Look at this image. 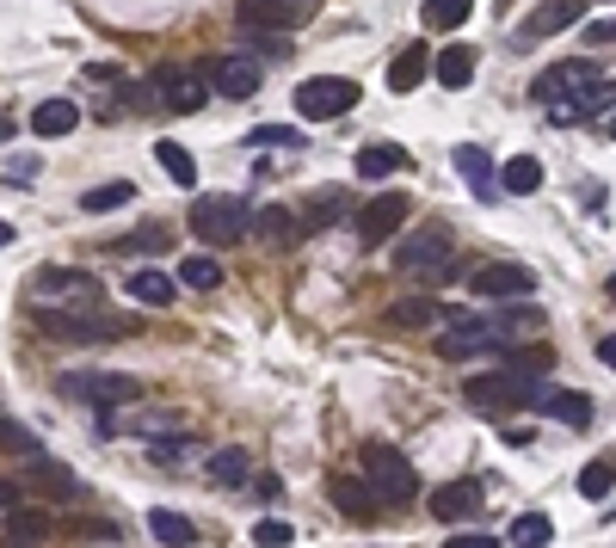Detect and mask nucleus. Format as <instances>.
<instances>
[{
  "mask_svg": "<svg viewBox=\"0 0 616 548\" xmlns=\"http://www.w3.org/2000/svg\"><path fill=\"white\" fill-rule=\"evenodd\" d=\"M482 511V481H450V487L432 493V518L438 524H462V518H475Z\"/></svg>",
  "mask_w": 616,
  "mask_h": 548,
  "instance_id": "obj_18",
  "label": "nucleus"
},
{
  "mask_svg": "<svg viewBox=\"0 0 616 548\" xmlns=\"http://www.w3.org/2000/svg\"><path fill=\"white\" fill-rule=\"evenodd\" d=\"M604 290H611V303H616V271H611V284H604Z\"/></svg>",
  "mask_w": 616,
  "mask_h": 548,
  "instance_id": "obj_52",
  "label": "nucleus"
},
{
  "mask_svg": "<svg viewBox=\"0 0 616 548\" xmlns=\"http://www.w3.org/2000/svg\"><path fill=\"white\" fill-rule=\"evenodd\" d=\"M611 136H616V124H611Z\"/></svg>",
  "mask_w": 616,
  "mask_h": 548,
  "instance_id": "obj_53",
  "label": "nucleus"
},
{
  "mask_svg": "<svg viewBox=\"0 0 616 548\" xmlns=\"http://www.w3.org/2000/svg\"><path fill=\"white\" fill-rule=\"evenodd\" d=\"M259 62H247V56H216L210 62V87L216 93H229V99H253L259 93Z\"/></svg>",
  "mask_w": 616,
  "mask_h": 548,
  "instance_id": "obj_17",
  "label": "nucleus"
},
{
  "mask_svg": "<svg viewBox=\"0 0 616 548\" xmlns=\"http://www.w3.org/2000/svg\"><path fill=\"white\" fill-rule=\"evenodd\" d=\"M25 474H31V487H43V493H80V481L62 462H50L43 450H31L25 456Z\"/></svg>",
  "mask_w": 616,
  "mask_h": 548,
  "instance_id": "obj_28",
  "label": "nucleus"
},
{
  "mask_svg": "<svg viewBox=\"0 0 616 548\" xmlns=\"http://www.w3.org/2000/svg\"><path fill=\"white\" fill-rule=\"evenodd\" d=\"M179 284H185V290H216V284H222V265H216V259H185V265H179Z\"/></svg>",
  "mask_w": 616,
  "mask_h": 548,
  "instance_id": "obj_41",
  "label": "nucleus"
},
{
  "mask_svg": "<svg viewBox=\"0 0 616 548\" xmlns=\"http://www.w3.org/2000/svg\"><path fill=\"white\" fill-rule=\"evenodd\" d=\"M253 543H266V548H284V543H296V530H290L284 518H266V524H253Z\"/></svg>",
  "mask_w": 616,
  "mask_h": 548,
  "instance_id": "obj_46",
  "label": "nucleus"
},
{
  "mask_svg": "<svg viewBox=\"0 0 616 548\" xmlns=\"http://www.w3.org/2000/svg\"><path fill=\"white\" fill-rule=\"evenodd\" d=\"M192 450H197V437H185V432H179V437H149V456H154V462H185Z\"/></svg>",
  "mask_w": 616,
  "mask_h": 548,
  "instance_id": "obj_42",
  "label": "nucleus"
},
{
  "mask_svg": "<svg viewBox=\"0 0 616 548\" xmlns=\"http://www.w3.org/2000/svg\"><path fill=\"white\" fill-rule=\"evenodd\" d=\"M0 450H13V456H31V450H38V437L25 432L20 419H7V413H0Z\"/></svg>",
  "mask_w": 616,
  "mask_h": 548,
  "instance_id": "obj_43",
  "label": "nucleus"
},
{
  "mask_svg": "<svg viewBox=\"0 0 616 548\" xmlns=\"http://www.w3.org/2000/svg\"><path fill=\"white\" fill-rule=\"evenodd\" d=\"M579 25V0H542L530 13V38H555V31H574Z\"/></svg>",
  "mask_w": 616,
  "mask_h": 548,
  "instance_id": "obj_24",
  "label": "nucleus"
},
{
  "mask_svg": "<svg viewBox=\"0 0 616 548\" xmlns=\"http://www.w3.org/2000/svg\"><path fill=\"white\" fill-rule=\"evenodd\" d=\"M0 506H7V511L20 506V487H13V481H0Z\"/></svg>",
  "mask_w": 616,
  "mask_h": 548,
  "instance_id": "obj_50",
  "label": "nucleus"
},
{
  "mask_svg": "<svg viewBox=\"0 0 616 548\" xmlns=\"http://www.w3.org/2000/svg\"><path fill=\"white\" fill-rule=\"evenodd\" d=\"M192 234L204 246H234V241H247L253 234V209L241 204V197H197Z\"/></svg>",
  "mask_w": 616,
  "mask_h": 548,
  "instance_id": "obj_7",
  "label": "nucleus"
},
{
  "mask_svg": "<svg viewBox=\"0 0 616 548\" xmlns=\"http://www.w3.org/2000/svg\"><path fill=\"white\" fill-rule=\"evenodd\" d=\"M364 481L376 487V499H383V506H407V499L420 493V474H413V462H407L401 450H388V444L364 450Z\"/></svg>",
  "mask_w": 616,
  "mask_h": 548,
  "instance_id": "obj_11",
  "label": "nucleus"
},
{
  "mask_svg": "<svg viewBox=\"0 0 616 548\" xmlns=\"http://www.w3.org/2000/svg\"><path fill=\"white\" fill-rule=\"evenodd\" d=\"M351 105H358V80H346V75H315L296 87V117H308V124H333Z\"/></svg>",
  "mask_w": 616,
  "mask_h": 548,
  "instance_id": "obj_9",
  "label": "nucleus"
},
{
  "mask_svg": "<svg viewBox=\"0 0 616 548\" xmlns=\"http://www.w3.org/2000/svg\"><path fill=\"white\" fill-rule=\"evenodd\" d=\"M598 358H604V364L616 370V333H604V340H598Z\"/></svg>",
  "mask_w": 616,
  "mask_h": 548,
  "instance_id": "obj_49",
  "label": "nucleus"
},
{
  "mask_svg": "<svg viewBox=\"0 0 616 548\" xmlns=\"http://www.w3.org/2000/svg\"><path fill=\"white\" fill-rule=\"evenodd\" d=\"M154 161L167 167V179H174V186H185V191L197 186V161H192L185 149H179V142H161V149H154Z\"/></svg>",
  "mask_w": 616,
  "mask_h": 548,
  "instance_id": "obj_35",
  "label": "nucleus"
},
{
  "mask_svg": "<svg viewBox=\"0 0 616 548\" xmlns=\"http://www.w3.org/2000/svg\"><path fill=\"white\" fill-rule=\"evenodd\" d=\"M31 130H38L43 142H56V136H75V130H80V105H75V99H43L38 112H31Z\"/></svg>",
  "mask_w": 616,
  "mask_h": 548,
  "instance_id": "obj_21",
  "label": "nucleus"
},
{
  "mask_svg": "<svg viewBox=\"0 0 616 548\" xmlns=\"http://www.w3.org/2000/svg\"><path fill=\"white\" fill-rule=\"evenodd\" d=\"M469 13H475V0H425L420 7V20L432 31H457V25H469Z\"/></svg>",
  "mask_w": 616,
  "mask_h": 548,
  "instance_id": "obj_31",
  "label": "nucleus"
},
{
  "mask_svg": "<svg viewBox=\"0 0 616 548\" xmlns=\"http://www.w3.org/2000/svg\"><path fill=\"white\" fill-rule=\"evenodd\" d=\"M130 296L149 303V308H167L174 303V278H167V271H130Z\"/></svg>",
  "mask_w": 616,
  "mask_h": 548,
  "instance_id": "obj_33",
  "label": "nucleus"
},
{
  "mask_svg": "<svg viewBox=\"0 0 616 548\" xmlns=\"http://www.w3.org/2000/svg\"><path fill=\"white\" fill-rule=\"evenodd\" d=\"M425 75H432V56H425V43H407L401 56L388 62V87H395V93H413Z\"/></svg>",
  "mask_w": 616,
  "mask_h": 548,
  "instance_id": "obj_23",
  "label": "nucleus"
},
{
  "mask_svg": "<svg viewBox=\"0 0 616 548\" xmlns=\"http://www.w3.org/2000/svg\"><path fill=\"white\" fill-rule=\"evenodd\" d=\"M253 149H296L303 154V130L296 124H259V130H247Z\"/></svg>",
  "mask_w": 616,
  "mask_h": 548,
  "instance_id": "obj_38",
  "label": "nucleus"
},
{
  "mask_svg": "<svg viewBox=\"0 0 616 548\" xmlns=\"http://www.w3.org/2000/svg\"><path fill=\"white\" fill-rule=\"evenodd\" d=\"M339 209H351V204L339 197V191H321V197H315V209H308V222H303V228H328L333 216H339Z\"/></svg>",
  "mask_w": 616,
  "mask_h": 548,
  "instance_id": "obj_45",
  "label": "nucleus"
},
{
  "mask_svg": "<svg viewBox=\"0 0 616 548\" xmlns=\"http://www.w3.org/2000/svg\"><path fill=\"white\" fill-rule=\"evenodd\" d=\"M38 333L68 345H99V340H130L136 321L130 315H105V303H80V308H38Z\"/></svg>",
  "mask_w": 616,
  "mask_h": 548,
  "instance_id": "obj_3",
  "label": "nucleus"
},
{
  "mask_svg": "<svg viewBox=\"0 0 616 548\" xmlns=\"http://www.w3.org/2000/svg\"><path fill=\"white\" fill-rule=\"evenodd\" d=\"M241 38H247V50H259V56H284L290 43H284V31H259V25H241Z\"/></svg>",
  "mask_w": 616,
  "mask_h": 548,
  "instance_id": "obj_44",
  "label": "nucleus"
},
{
  "mask_svg": "<svg viewBox=\"0 0 616 548\" xmlns=\"http://www.w3.org/2000/svg\"><path fill=\"white\" fill-rule=\"evenodd\" d=\"M537 407L549 419H561V425H574V432H586V425H592V395H574V388H542L537 395Z\"/></svg>",
  "mask_w": 616,
  "mask_h": 548,
  "instance_id": "obj_19",
  "label": "nucleus"
},
{
  "mask_svg": "<svg viewBox=\"0 0 616 548\" xmlns=\"http://www.w3.org/2000/svg\"><path fill=\"white\" fill-rule=\"evenodd\" d=\"M598 80V62H555V68H542L537 80H530V93H537V105L549 112V124H574V99L586 93Z\"/></svg>",
  "mask_w": 616,
  "mask_h": 548,
  "instance_id": "obj_6",
  "label": "nucleus"
},
{
  "mask_svg": "<svg viewBox=\"0 0 616 548\" xmlns=\"http://www.w3.org/2000/svg\"><path fill=\"white\" fill-rule=\"evenodd\" d=\"M234 20L259 31H296L308 13H296V0H234Z\"/></svg>",
  "mask_w": 616,
  "mask_h": 548,
  "instance_id": "obj_16",
  "label": "nucleus"
},
{
  "mask_svg": "<svg viewBox=\"0 0 616 548\" xmlns=\"http://www.w3.org/2000/svg\"><path fill=\"white\" fill-rule=\"evenodd\" d=\"M500 191L505 197H530V191H542V161L537 154H512L500 167Z\"/></svg>",
  "mask_w": 616,
  "mask_h": 548,
  "instance_id": "obj_22",
  "label": "nucleus"
},
{
  "mask_svg": "<svg viewBox=\"0 0 616 548\" xmlns=\"http://www.w3.org/2000/svg\"><path fill=\"white\" fill-rule=\"evenodd\" d=\"M611 112H616V80L598 75L592 87L574 99V124H592V117H611Z\"/></svg>",
  "mask_w": 616,
  "mask_h": 548,
  "instance_id": "obj_29",
  "label": "nucleus"
},
{
  "mask_svg": "<svg viewBox=\"0 0 616 548\" xmlns=\"http://www.w3.org/2000/svg\"><path fill=\"white\" fill-rule=\"evenodd\" d=\"M413 167V154L401 149V142H364L358 149V173L364 179H395V173H407Z\"/></svg>",
  "mask_w": 616,
  "mask_h": 548,
  "instance_id": "obj_20",
  "label": "nucleus"
},
{
  "mask_svg": "<svg viewBox=\"0 0 616 548\" xmlns=\"http://www.w3.org/2000/svg\"><path fill=\"white\" fill-rule=\"evenodd\" d=\"M149 530L161 536V543H197V524L179 518V511H149Z\"/></svg>",
  "mask_w": 616,
  "mask_h": 548,
  "instance_id": "obj_36",
  "label": "nucleus"
},
{
  "mask_svg": "<svg viewBox=\"0 0 616 548\" xmlns=\"http://www.w3.org/2000/svg\"><path fill=\"white\" fill-rule=\"evenodd\" d=\"M469 290L487 296V303H500V296H530V290H537V271L518 265V259H493V265H482V271L469 278Z\"/></svg>",
  "mask_w": 616,
  "mask_h": 548,
  "instance_id": "obj_12",
  "label": "nucleus"
},
{
  "mask_svg": "<svg viewBox=\"0 0 616 548\" xmlns=\"http://www.w3.org/2000/svg\"><path fill=\"white\" fill-rule=\"evenodd\" d=\"M56 388L68 400H93V407H130V400H142V377H124V370H68V377H56Z\"/></svg>",
  "mask_w": 616,
  "mask_h": 548,
  "instance_id": "obj_8",
  "label": "nucleus"
},
{
  "mask_svg": "<svg viewBox=\"0 0 616 548\" xmlns=\"http://www.w3.org/2000/svg\"><path fill=\"white\" fill-rule=\"evenodd\" d=\"M549 370H555V358H549V352H524V345H512L500 370H487V377H469V382H462V400H469L475 413H512V407H537V395L549 388Z\"/></svg>",
  "mask_w": 616,
  "mask_h": 548,
  "instance_id": "obj_2",
  "label": "nucleus"
},
{
  "mask_svg": "<svg viewBox=\"0 0 616 548\" xmlns=\"http://www.w3.org/2000/svg\"><path fill=\"white\" fill-rule=\"evenodd\" d=\"M432 75H438L444 87H450V93H462V87L475 80V50H469V43H450V50H444V56L432 62Z\"/></svg>",
  "mask_w": 616,
  "mask_h": 548,
  "instance_id": "obj_26",
  "label": "nucleus"
},
{
  "mask_svg": "<svg viewBox=\"0 0 616 548\" xmlns=\"http://www.w3.org/2000/svg\"><path fill=\"white\" fill-rule=\"evenodd\" d=\"M130 197H136L130 179H112V186H93V191H87V197H80V209H93V216H99V209H117V204H130Z\"/></svg>",
  "mask_w": 616,
  "mask_h": 548,
  "instance_id": "obj_39",
  "label": "nucleus"
},
{
  "mask_svg": "<svg viewBox=\"0 0 616 548\" xmlns=\"http://www.w3.org/2000/svg\"><path fill=\"white\" fill-rule=\"evenodd\" d=\"M253 234H266L271 246H284V241H296V234H303V222H296L290 209L266 204V209H253Z\"/></svg>",
  "mask_w": 616,
  "mask_h": 548,
  "instance_id": "obj_30",
  "label": "nucleus"
},
{
  "mask_svg": "<svg viewBox=\"0 0 616 548\" xmlns=\"http://www.w3.org/2000/svg\"><path fill=\"white\" fill-rule=\"evenodd\" d=\"M432 321H444V303H438V296H401V303L388 308V327H401V333L432 327Z\"/></svg>",
  "mask_w": 616,
  "mask_h": 548,
  "instance_id": "obj_25",
  "label": "nucleus"
},
{
  "mask_svg": "<svg viewBox=\"0 0 616 548\" xmlns=\"http://www.w3.org/2000/svg\"><path fill=\"white\" fill-rule=\"evenodd\" d=\"M167 246H174V228H167V222H142L136 234L117 241V253H167Z\"/></svg>",
  "mask_w": 616,
  "mask_h": 548,
  "instance_id": "obj_34",
  "label": "nucleus"
},
{
  "mask_svg": "<svg viewBox=\"0 0 616 548\" xmlns=\"http://www.w3.org/2000/svg\"><path fill=\"white\" fill-rule=\"evenodd\" d=\"M328 499L339 518H351V524H376L383 518V499H376V487L370 481H346V474H333L328 481Z\"/></svg>",
  "mask_w": 616,
  "mask_h": 548,
  "instance_id": "obj_14",
  "label": "nucleus"
},
{
  "mask_svg": "<svg viewBox=\"0 0 616 548\" xmlns=\"http://www.w3.org/2000/svg\"><path fill=\"white\" fill-rule=\"evenodd\" d=\"M611 487H616V450H604L579 469V493H586V499H604Z\"/></svg>",
  "mask_w": 616,
  "mask_h": 548,
  "instance_id": "obj_32",
  "label": "nucleus"
},
{
  "mask_svg": "<svg viewBox=\"0 0 616 548\" xmlns=\"http://www.w3.org/2000/svg\"><path fill=\"white\" fill-rule=\"evenodd\" d=\"M407 197L401 191H383V197H370L364 209H358V246H383V241H395V228L407 222Z\"/></svg>",
  "mask_w": 616,
  "mask_h": 548,
  "instance_id": "obj_13",
  "label": "nucleus"
},
{
  "mask_svg": "<svg viewBox=\"0 0 616 548\" xmlns=\"http://www.w3.org/2000/svg\"><path fill=\"white\" fill-rule=\"evenodd\" d=\"M31 303L38 308H80V303H105V284H99L93 271H80V265H43L31 271Z\"/></svg>",
  "mask_w": 616,
  "mask_h": 548,
  "instance_id": "obj_5",
  "label": "nucleus"
},
{
  "mask_svg": "<svg viewBox=\"0 0 616 548\" xmlns=\"http://www.w3.org/2000/svg\"><path fill=\"white\" fill-rule=\"evenodd\" d=\"M80 536H105V543H112L117 524H105V518H87V524H80Z\"/></svg>",
  "mask_w": 616,
  "mask_h": 548,
  "instance_id": "obj_48",
  "label": "nucleus"
},
{
  "mask_svg": "<svg viewBox=\"0 0 616 548\" xmlns=\"http://www.w3.org/2000/svg\"><path fill=\"white\" fill-rule=\"evenodd\" d=\"M7 536L13 543H38V536H50V518H38V511H7Z\"/></svg>",
  "mask_w": 616,
  "mask_h": 548,
  "instance_id": "obj_40",
  "label": "nucleus"
},
{
  "mask_svg": "<svg viewBox=\"0 0 616 548\" xmlns=\"http://www.w3.org/2000/svg\"><path fill=\"white\" fill-rule=\"evenodd\" d=\"M586 43H592V50H598V43H616V20H598V25H586Z\"/></svg>",
  "mask_w": 616,
  "mask_h": 548,
  "instance_id": "obj_47",
  "label": "nucleus"
},
{
  "mask_svg": "<svg viewBox=\"0 0 616 548\" xmlns=\"http://www.w3.org/2000/svg\"><path fill=\"white\" fill-rule=\"evenodd\" d=\"M549 536H555V524H549L542 511H524V518H512V530H505V543H518V548L549 543Z\"/></svg>",
  "mask_w": 616,
  "mask_h": 548,
  "instance_id": "obj_37",
  "label": "nucleus"
},
{
  "mask_svg": "<svg viewBox=\"0 0 616 548\" xmlns=\"http://www.w3.org/2000/svg\"><path fill=\"white\" fill-rule=\"evenodd\" d=\"M149 87H154V99H161L167 112H179V117H197L204 112V99H210V80L197 75L192 62H161Z\"/></svg>",
  "mask_w": 616,
  "mask_h": 548,
  "instance_id": "obj_10",
  "label": "nucleus"
},
{
  "mask_svg": "<svg viewBox=\"0 0 616 548\" xmlns=\"http://www.w3.org/2000/svg\"><path fill=\"white\" fill-rule=\"evenodd\" d=\"M210 481H216V487H247V481H253V456L241 450V444L216 450L210 456Z\"/></svg>",
  "mask_w": 616,
  "mask_h": 548,
  "instance_id": "obj_27",
  "label": "nucleus"
},
{
  "mask_svg": "<svg viewBox=\"0 0 616 548\" xmlns=\"http://www.w3.org/2000/svg\"><path fill=\"white\" fill-rule=\"evenodd\" d=\"M395 271H413L425 284H444V278H450V228L420 222L413 234H401V241H395Z\"/></svg>",
  "mask_w": 616,
  "mask_h": 548,
  "instance_id": "obj_4",
  "label": "nucleus"
},
{
  "mask_svg": "<svg viewBox=\"0 0 616 548\" xmlns=\"http://www.w3.org/2000/svg\"><path fill=\"white\" fill-rule=\"evenodd\" d=\"M450 161H457V173L469 179V191H475L482 204H493V197H500V173H493L487 149H475V142H457V149H450Z\"/></svg>",
  "mask_w": 616,
  "mask_h": 548,
  "instance_id": "obj_15",
  "label": "nucleus"
},
{
  "mask_svg": "<svg viewBox=\"0 0 616 548\" xmlns=\"http://www.w3.org/2000/svg\"><path fill=\"white\" fill-rule=\"evenodd\" d=\"M0 246H13V222H0Z\"/></svg>",
  "mask_w": 616,
  "mask_h": 548,
  "instance_id": "obj_51",
  "label": "nucleus"
},
{
  "mask_svg": "<svg viewBox=\"0 0 616 548\" xmlns=\"http://www.w3.org/2000/svg\"><path fill=\"white\" fill-rule=\"evenodd\" d=\"M530 333H542V308H469L457 321H444L438 352L444 358H505Z\"/></svg>",
  "mask_w": 616,
  "mask_h": 548,
  "instance_id": "obj_1",
  "label": "nucleus"
}]
</instances>
